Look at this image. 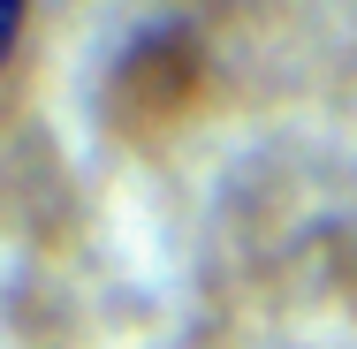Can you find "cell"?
<instances>
[{
    "label": "cell",
    "instance_id": "6da1fadb",
    "mask_svg": "<svg viewBox=\"0 0 357 349\" xmlns=\"http://www.w3.org/2000/svg\"><path fill=\"white\" fill-rule=\"evenodd\" d=\"M23 23H31V0H0V69H8V54H15Z\"/></svg>",
    "mask_w": 357,
    "mask_h": 349
}]
</instances>
